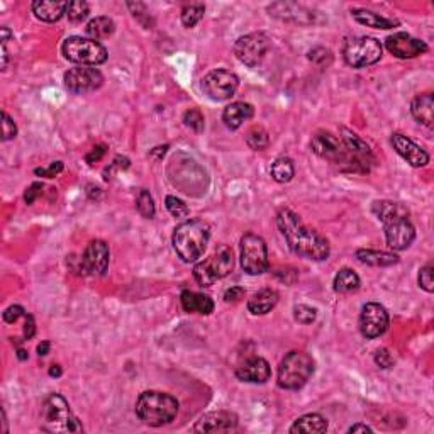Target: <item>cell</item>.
I'll list each match as a JSON object with an SVG mask.
<instances>
[{
  "label": "cell",
  "mask_w": 434,
  "mask_h": 434,
  "mask_svg": "<svg viewBox=\"0 0 434 434\" xmlns=\"http://www.w3.org/2000/svg\"><path fill=\"white\" fill-rule=\"evenodd\" d=\"M277 226L290 251L295 255L314 261H323L330 256V243L326 238L316 229L309 228L294 210L281 209L277 216Z\"/></svg>",
  "instance_id": "obj_1"
},
{
  "label": "cell",
  "mask_w": 434,
  "mask_h": 434,
  "mask_svg": "<svg viewBox=\"0 0 434 434\" xmlns=\"http://www.w3.org/2000/svg\"><path fill=\"white\" fill-rule=\"evenodd\" d=\"M178 414V401L173 396L156 390H146L136 401V416L151 428L170 424Z\"/></svg>",
  "instance_id": "obj_2"
},
{
  "label": "cell",
  "mask_w": 434,
  "mask_h": 434,
  "mask_svg": "<svg viewBox=\"0 0 434 434\" xmlns=\"http://www.w3.org/2000/svg\"><path fill=\"white\" fill-rule=\"evenodd\" d=\"M210 238V228L202 219H190L175 228L173 248L185 263H194L204 255Z\"/></svg>",
  "instance_id": "obj_3"
},
{
  "label": "cell",
  "mask_w": 434,
  "mask_h": 434,
  "mask_svg": "<svg viewBox=\"0 0 434 434\" xmlns=\"http://www.w3.org/2000/svg\"><path fill=\"white\" fill-rule=\"evenodd\" d=\"M316 370L314 358L304 351H290L279 366V382L280 389L299 390L309 382Z\"/></svg>",
  "instance_id": "obj_4"
},
{
  "label": "cell",
  "mask_w": 434,
  "mask_h": 434,
  "mask_svg": "<svg viewBox=\"0 0 434 434\" xmlns=\"http://www.w3.org/2000/svg\"><path fill=\"white\" fill-rule=\"evenodd\" d=\"M42 429L58 434L82 433V424L70 409L66 398L60 394H52L45 401V405H42Z\"/></svg>",
  "instance_id": "obj_5"
},
{
  "label": "cell",
  "mask_w": 434,
  "mask_h": 434,
  "mask_svg": "<svg viewBox=\"0 0 434 434\" xmlns=\"http://www.w3.org/2000/svg\"><path fill=\"white\" fill-rule=\"evenodd\" d=\"M311 148L316 155L320 158L327 160L332 165L339 166L343 171H358L357 162L353 160V156L350 155V151L346 150L345 143L341 138L334 136L330 131H319L312 136Z\"/></svg>",
  "instance_id": "obj_6"
},
{
  "label": "cell",
  "mask_w": 434,
  "mask_h": 434,
  "mask_svg": "<svg viewBox=\"0 0 434 434\" xmlns=\"http://www.w3.org/2000/svg\"><path fill=\"white\" fill-rule=\"evenodd\" d=\"M234 268V255L229 246L221 245L214 255L194 267V279L202 287H210L214 281L228 277Z\"/></svg>",
  "instance_id": "obj_7"
},
{
  "label": "cell",
  "mask_w": 434,
  "mask_h": 434,
  "mask_svg": "<svg viewBox=\"0 0 434 434\" xmlns=\"http://www.w3.org/2000/svg\"><path fill=\"white\" fill-rule=\"evenodd\" d=\"M61 53L68 61L80 66H97L107 61V49L99 41L90 38L72 36L65 39L61 46Z\"/></svg>",
  "instance_id": "obj_8"
},
{
  "label": "cell",
  "mask_w": 434,
  "mask_h": 434,
  "mask_svg": "<svg viewBox=\"0 0 434 434\" xmlns=\"http://www.w3.org/2000/svg\"><path fill=\"white\" fill-rule=\"evenodd\" d=\"M345 61L353 68H365L375 65L382 58V45L378 39L371 36H355L346 39L343 48Z\"/></svg>",
  "instance_id": "obj_9"
},
{
  "label": "cell",
  "mask_w": 434,
  "mask_h": 434,
  "mask_svg": "<svg viewBox=\"0 0 434 434\" xmlns=\"http://www.w3.org/2000/svg\"><path fill=\"white\" fill-rule=\"evenodd\" d=\"M241 267L248 275H261L270 267L267 243L258 234L248 233L241 238Z\"/></svg>",
  "instance_id": "obj_10"
},
{
  "label": "cell",
  "mask_w": 434,
  "mask_h": 434,
  "mask_svg": "<svg viewBox=\"0 0 434 434\" xmlns=\"http://www.w3.org/2000/svg\"><path fill=\"white\" fill-rule=\"evenodd\" d=\"M270 48H272V41L267 34L251 33L238 39L234 45V54L241 63L249 66V68H256L258 65L263 63Z\"/></svg>",
  "instance_id": "obj_11"
},
{
  "label": "cell",
  "mask_w": 434,
  "mask_h": 434,
  "mask_svg": "<svg viewBox=\"0 0 434 434\" xmlns=\"http://www.w3.org/2000/svg\"><path fill=\"white\" fill-rule=\"evenodd\" d=\"M238 87H240V80L229 70H214L202 78V90L209 99L216 102L231 99L236 93Z\"/></svg>",
  "instance_id": "obj_12"
},
{
  "label": "cell",
  "mask_w": 434,
  "mask_h": 434,
  "mask_svg": "<svg viewBox=\"0 0 434 434\" xmlns=\"http://www.w3.org/2000/svg\"><path fill=\"white\" fill-rule=\"evenodd\" d=\"M63 80L68 92L75 95H85L102 87L104 75L93 66H77L65 73Z\"/></svg>",
  "instance_id": "obj_13"
},
{
  "label": "cell",
  "mask_w": 434,
  "mask_h": 434,
  "mask_svg": "<svg viewBox=\"0 0 434 434\" xmlns=\"http://www.w3.org/2000/svg\"><path fill=\"white\" fill-rule=\"evenodd\" d=\"M109 256H111V251H109V245L105 241H90L80 261H78V272H82V275L102 277L109 268Z\"/></svg>",
  "instance_id": "obj_14"
},
{
  "label": "cell",
  "mask_w": 434,
  "mask_h": 434,
  "mask_svg": "<svg viewBox=\"0 0 434 434\" xmlns=\"http://www.w3.org/2000/svg\"><path fill=\"white\" fill-rule=\"evenodd\" d=\"M389 312L377 302H369L362 307L359 331L366 339H375L389 330Z\"/></svg>",
  "instance_id": "obj_15"
},
{
  "label": "cell",
  "mask_w": 434,
  "mask_h": 434,
  "mask_svg": "<svg viewBox=\"0 0 434 434\" xmlns=\"http://www.w3.org/2000/svg\"><path fill=\"white\" fill-rule=\"evenodd\" d=\"M383 231H385L387 245L394 251H404L416 240V229H414L409 217H397L394 221L385 222Z\"/></svg>",
  "instance_id": "obj_16"
},
{
  "label": "cell",
  "mask_w": 434,
  "mask_h": 434,
  "mask_svg": "<svg viewBox=\"0 0 434 434\" xmlns=\"http://www.w3.org/2000/svg\"><path fill=\"white\" fill-rule=\"evenodd\" d=\"M385 46H387V49L394 54V56L401 58V60L416 58V56H419V54H424L429 49L424 41L412 38L408 33L392 34V36L387 38Z\"/></svg>",
  "instance_id": "obj_17"
},
{
  "label": "cell",
  "mask_w": 434,
  "mask_h": 434,
  "mask_svg": "<svg viewBox=\"0 0 434 434\" xmlns=\"http://www.w3.org/2000/svg\"><path fill=\"white\" fill-rule=\"evenodd\" d=\"M392 144L396 148V151L410 166L421 168L426 166L429 163V155L424 148H421L419 144L414 143L412 139L408 136L401 134V132H394L392 134Z\"/></svg>",
  "instance_id": "obj_18"
},
{
  "label": "cell",
  "mask_w": 434,
  "mask_h": 434,
  "mask_svg": "<svg viewBox=\"0 0 434 434\" xmlns=\"http://www.w3.org/2000/svg\"><path fill=\"white\" fill-rule=\"evenodd\" d=\"M238 417L236 414L228 410H217L202 416L194 426L195 433H228L236 429Z\"/></svg>",
  "instance_id": "obj_19"
},
{
  "label": "cell",
  "mask_w": 434,
  "mask_h": 434,
  "mask_svg": "<svg viewBox=\"0 0 434 434\" xmlns=\"http://www.w3.org/2000/svg\"><path fill=\"white\" fill-rule=\"evenodd\" d=\"M236 377L241 382L248 383H265L270 380L272 377V369H270V363L267 359L260 357H251L245 359V363H241L236 369Z\"/></svg>",
  "instance_id": "obj_20"
},
{
  "label": "cell",
  "mask_w": 434,
  "mask_h": 434,
  "mask_svg": "<svg viewBox=\"0 0 434 434\" xmlns=\"http://www.w3.org/2000/svg\"><path fill=\"white\" fill-rule=\"evenodd\" d=\"M180 302H182L183 311L189 314H202L209 316L214 312V302L209 295L197 294V292L183 290L180 295Z\"/></svg>",
  "instance_id": "obj_21"
},
{
  "label": "cell",
  "mask_w": 434,
  "mask_h": 434,
  "mask_svg": "<svg viewBox=\"0 0 434 434\" xmlns=\"http://www.w3.org/2000/svg\"><path fill=\"white\" fill-rule=\"evenodd\" d=\"M410 112H412L414 119L426 127H433L434 123V99L433 93H419L414 97L412 104H410Z\"/></svg>",
  "instance_id": "obj_22"
},
{
  "label": "cell",
  "mask_w": 434,
  "mask_h": 434,
  "mask_svg": "<svg viewBox=\"0 0 434 434\" xmlns=\"http://www.w3.org/2000/svg\"><path fill=\"white\" fill-rule=\"evenodd\" d=\"M253 116H255V109H253L251 104L233 102L224 109V112H222V121H224V124L229 129L236 131V129L241 127V124H243L245 121H249Z\"/></svg>",
  "instance_id": "obj_23"
},
{
  "label": "cell",
  "mask_w": 434,
  "mask_h": 434,
  "mask_svg": "<svg viewBox=\"0 0 434 434\" xmlns=\"http://www.w3.org/2000/svg\"><path fill=\"white\" fill-rule=\"evenodd\" d=\"M68 2H53V0H36L33 2V13L39 21L56 22L66 14Z\"/></svg>",
  "instance_id": "obj_24"
},
{
  "label": "cell",
  "mask_w": 434,
  "mask_h": 434,
  "mask_svg": "<svg viewBox=\"0 0 434 434\" xmlns=\"http://www.w3.org/2000/svg\"><path fill=\"white\" fill-rule=\"evenodd\" d=\"M279 304V294L273 288H261L248 300V311L255 316H265Z\"/></svg>",
  "instance_id": "obj_25"
},
{
  "label": "cell",
  "mask_w": 434,
  "mask_h": 434,
  "mask_svg": "<svg viewBox=\"0 0 434 434\" xmlns=\"http://www.w3.org/2000/svg\"><path fill=\"white\" fill-rule=\"evenodd\" d=\"M371 212L375 214V217L385 224V222L394 221L397 217H409L408 207L398 204V202L392 201H377L371 206Z\"/></svg>",
  "instance_id": "obj_26"
},
{
  "label": "cell",
  "mask_w": 434,
  "mask_h": 434,
  "mask_svg": "<svg viewBox=\"0 0 434 434\" xmlns=\"http://www.w3.org/2000/svg\"><path fill=\"white\" fill-rule=\"evenodd\" d=\"M327 431V421L324 419L320 414H306V416L299 417L294 424H292L290 433H306V434H319Z\"/></svg>",
  "instance_id": "obj_27"
},
{
  "label": "cell",
  "mask_w": 434,
  "mask_h": 434,
  "mask_svg": "<svg viewBox=\"0 0 434 434\" xmlns=\"http://www.w3.org/2000/svg\"><path fill=\"white\" fill-rule=\"evenodd\" d=\"M358 261L370 265V267H392L398 263V256L389 251H377V249H358Z\"/></svg>",
  "instance_id": "obj_28"
},
{
  "label": "cell",
  "mask_w": 434,
  "mask_h": 434,
  "mask_svg": "<svg viewBox=\"0 0 434 434\" xmlns=\"http://www.w3.org/2000/svg\"><path fill=\"white\" fill-rule=\"evenodd\" d=\"M351 14H353L355 21L359 22V24L366 26V27H373V29H392V27L398 26L397 21L387 19L380 14L371 13V10H366V9H355Z\"/></svg>",
  "instance_id": "obj_29"
},
{
  "label": "cell",
  "mask_w": 434,
  "mask_h": 434,
  "mask_svg": "<svg viewBox=\"0 0 434 434\" xmlns=\"http://www.w3.org/2000/svg\"><path fill=\"white\" fill-rule=\"evenodd\" d=\"M85 31H87L90 39L99 41V39H105V38L112 36L116 31V24L111 17L100 15V17L92 19V21L87 24V27H85Z\"/></svg>",
  "instance_id": "obj_30"
},
{
  "label": "cell",
  "mask_w": 434,
  "mask_h": 434,
  "mask_svg": "<svg viewBox=\"0 0 434 434\" xmlns=\"http://www.w3.org/2000/svg\"><path fill=\"white\" fill-rule=\"evenodd\" d=\"M359 288V277L351 268H341L334 277V290L339 294H350Z\"/></svg>",
  "instance_id": "obj_31"
},
{
  "label": "cell",
  "mask_w": 434,
  "mask_h": 434,
  "mask_svg": "<svg viewBox=\"0 0 434 434\" xmlns=\"http://www.w3.org/2000/svg\"><path fill=\"white\" fill-rule=\"evenodd\" d=\"M270 173H272V178L279 183H288L295 175V168L294 163H292L290 158H285V156H280L277 158L275 162L272 163V168H270Z\"/></svg>",
  "instance_id": "obj_32"
},
{
  "label": "cell",
  "mask_w": 434,
  "mask_h": 434,
  "mask_svg": "<svg viewBox=\"0 0 434 434\" xmlns=\"http://www.w3.org/2000/svg\"><path fill=\"white\" fill-rule=\"evenodd\" d=\"M246 143L251 150L255 151H263L265 148H268L270 144V136L261 126H253L246 132Z\"/></svg>",
  "instance_id": "obj_33"
},
{
  "label": "cell",
  "mask_w": 434,
  "mask_h": 434,
  "mask_svg": "<svg viewBox=\"0 0 434 434\" xmlns=\"http://www.w3.org/2000/svg\"><path fill=\"white\" fill-rule=\"evenodd\" d=\"M206 13V7L202 3H190L182 9V24L185 27H194L202 21Z\"/></svg>",
  "instance_id": "obj_34"
},
{
  "label": "cell",
  "mask_w": 434,
  "mask_h": 434,
  "mask_svg": "<svg viewBox=\"0 0 434 434\" xmlns=\"http://www.w3.org/2000/svg\"><path fill=\"white\" fill-rule=\"evenodd\" d=\"M90 14V6L84 0H75V2H68V9H66V15L73 24H80Z\"/></svg>",
  "instance_id": "obj_35"
},
{
  "label": "cell",
  "mask_w": 434,
  "mask_h": 434,
  "mask_svg": "<svg viewBox=\"0 0 434 434\" xmlns=\"http://www.w3.org/2000/svg\"><path fill=\"white\" fill-rule=\"evenodd\" d=\"M136 207H138V212L144 219H151L155 216V201L148 190H139L138 199H136Z\"/></svg>",
  "instance_id": "obj_36"
},
{
  "label": "cell",
  "mask_w": 434,
  "mask_h": 434,
  "mask_svg": "<svg viewBox=\"0 0 434 434\" xmlns=\"http://www.w3.org/2000/svg\"><path fill=\"white\" fill-rule=\"evenodd\" d=\"M165 206H166L168 212L177 219H183L190 214V209L187 207L185 202L180 201V199L177 197H173V195H168V197L165 199Z\"/></svg>",
  "instance_id": "obj_37"
},
{
  "label": "cell",
  "mask_w": 434,
  "mask_h": 434,
  "mask_svg": "<svg viewBox=\"0 0 434 434\" xmlns=\"http://www.w3.org/2000/svg\"><path fill=\"white\" fill-rule=\"evenodd\" d=\"M183 123H185L187 127L194 129L195 132H202L206 127L204 116H202V112L197 111V109H190V111H187L185 114H183Z\"/></svg>",
  "instance_id": "obj_38"
},
{
  "label": "cell",
  "mask_w": 434,
  "mask_h": 434,
  "mask_svg": "<svg viewBox=\"0 0 434 434\" xmlns=\"http://www.w3.org/2000/svg\"><path fill=\"white\" fill-rule=\"evenodd\" d=\"M318 318V311L314 307H309L306 304L294 307V319L300 324H312Z\"/></svg>",
  "instance_id": "obj_39"
},
{
  "label": "cell",
  "mask_w": 434,
  "mask_h": 434,
  "mask_svg": "<svg viewBox=\"0 0 434 434\" xmlns=\"http://www.w3.org/2000/svg\"><path fill=\"white\" fill-rule=\"evenodd\" d=\"M419 287L428 294L434 292V280H433V265H426L419 270Z\"/></svg>",
  "instance_id": "obj_40"
},
{
  "label": "cell",
  "mask_w": 434,
  "mask_h": 434,
  "mask_svg": "<svg viewBox=\"0 0 434 434\" xmlns=\"http://www.w3.org/2000/svg\"><path fill=\"white\" fill-rule=\"evenodd\" d=\"M17 127H15L14 119L7 112H2V141H9L15 138Z\"/></svg>",
  "instance_id": "obj_41"
},
{
  "label": "cell",
  "mask_w": 434,
  "mask_h": 434,
  "mask_svg": "<svg viewBox=\"0 0 434 434\" xmlns=\"http://www.w3.org/2000/svg\"><path fill=\"white\" fill-rule=\"evenodd\" d=\"M26 314H27V312H26L24 307L10 306V307H7L6 311H3L2 318H3V320H6L7 324H15V323H17V320L24 319Z\"/></svg>",
  "instance_id": "obj_42"
},
{
  "label": "cell",
  "mask_w": 434,
  "mask_h": 434,
  "mask_svg": "<svg viewBox=\"0 0 434 434\" xmlns=\"http://www.w3.org/2000/svg\"><path fill=\"white\" fill-rule=\"evenodd\" d=\"M63 168H65L63 162H54L48 168H36V171H34V173H36L38 177L53 178V177H56V175H60L61 171H63Z\"/></svg>",
  "instance_id": "obj_43"
},
{
  "label": "cell",
  "mask_w": 434,
  "mask_h": 434,
  "mask_svg": "<svg viewBox=\"0 0 434 434\" xmlns=\"http://www.w3.org/2000/svg\"><path fill=\"white\" fill-rule=\"evenodd\" d=\"M375 363H377L380 369H390L394 365V357L390 355V351L387 348H382V350H377L375 353Z\"/></svg>",
  "instance_id": "obj_44"
},
{
  "label": "cell",
  "mask_w": 434,
  "mask_h": 434,
  "mask_svg": "<svg viewBox=\"0 0 434 434\" xmlns=\"http://www.w3.org/2000/svg\"><path fill=\"white\" fill-rule=\"evenodd\" d=\"M42 189H45V185H42V183H33V185H31L24 194L26 204L33 206L34 201H36L39 195H42Z\"/></svg>",
  "instance_id": "obj_45"
},
{
  "label": "cell",
  "mask_w": 434,
  "mask_h": 434,
  "mask_svg": "<svg viewBox=\"0 0 434 434\" xmlns=\"http://www.w3.org/2000/svg\"><path fill=\"white\" fill-rule=\"evenodd\" d=\"M243 297H245V288L243 287H231L229 290H226L224 300L228 304H236V302H240Z\"/></svg>",
  "instance_id": "obj_46"
},
{
  "label": "cell",
  "mask_w": 434,
  "mask_h": 434,
  "mask_svg": "<svg viewBox=\"0 0 434 434\" xmlns=\"http://www.w3.org/2000/svg\"><path fill=\"white\" fill-rule=\"evenodd\" d=\"M34 332H36V323H34L33 316L27 314L24 319V326H22V338H24V341L33 338Z\"/></svg>",
  "instance_id": "obj_47"
},
{
  "label": "cell",
  "mask_w": 434,
  "mask_h": 434,
  "mask_svg": "<svg viewBox=\"0 0 434 434\" xmlns=\"http://www.w3.org/2000/svg\"><path fill=\"white\" fill-rule=\"evenodd\" d=\"M105 153H107V146H105V144H99V146H95L92 151H90L85 160H87V163H90V165H93V163L100 162Z\"/></svg>",
  "instance_id": "obj_48"
},
{
  "label": "cell",
  "mask_w": 434,
  "mask_h": 434,
  "mask_svg": "<svg viewBox=\"0 0 434 434\" xmlns=\"http://www.w3.org/2000/svg\"><path fill=\"white\" fill-rule=\"evenodd\" d=\"M371 431H373V429L369 428V426H365V424H355V426H351L350 429H348V433H371Z\"/></svg>",
  "instance_id": "obj_49"
},
{
  "label": "cell",
  "mask_w": 434,
  "mask_h": 434,
  "mask_svg": "<svg viewBox=\"0 0 434 434\" xmlns=\"http://www.w3.org/2000/svg\"><path fill=\"white\" fill-rule=\"evenodd\" d=\"M49 348H52V343L42 341L41 345L38 346V355H39V357H46V355L49 353Z\"/></svg>",
  "instance_id": "obj_50"
},
{
  "label": "cell",
  "mask_w": 434,
  "mask_h": 434,
  "mask_svg": "<svg viewBox=\"0 0 434 434\" xmlns=\"http://www.w3.org/2000/svg\"><path fill=\"white\" fill-rule=\"evenodd\" d=\"M61 373H63V370H61V366L60 365H53L52 369H49V375H52V377H61Z\"/></svg>",
  "instance_id": "obj_51"
},
{
  "label": "cell",
  "mask_w": 434,
  "mask_h": 434,
  "mask_svg": "<svg viewBox=\"0 0 434 434\" xmlns=\"http://www.w3.org/2000/svg\"><path fill=\"white\" fill-rule=\"evenodd\" d=\"M17 357H19V359H22V362H24V359H27V351L22 350V348H19Z\"/></svg>",
  "instance_id": "obj_52"
}]
</instances>
